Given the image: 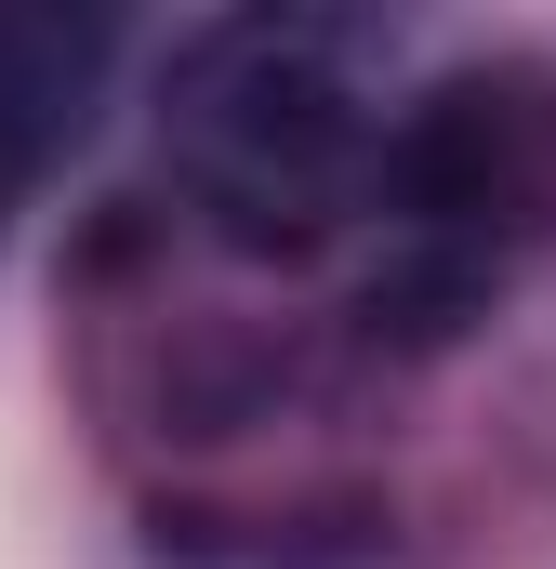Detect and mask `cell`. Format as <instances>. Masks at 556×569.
I'll use <instances>...</instances> for the list:
<instances>
[{"label":"cell","instance_id":"6da1fadb","mask_svg":"<svg viewBox=\"0 0 556 569\" xmlns=\"http://www.w3.org/2000/svg\"><path fill=\"white\" fill-rule=\"evenodd\" d=\"M80 80H93V27H13L0 13V199L53 146V120L80 107Z\"/></svg>","mask_w":556,"mask_h":569}]
</instances>
